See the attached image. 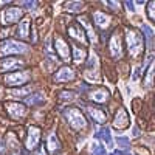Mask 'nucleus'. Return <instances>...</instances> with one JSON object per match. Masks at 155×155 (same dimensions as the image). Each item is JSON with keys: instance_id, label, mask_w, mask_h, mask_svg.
Returning <instances> with one entry per match:
<instances>
[{"instance_id": "obj_1", "label": "nucleus", "mask_w": 155, "mask_h": 155, "mask_svg": "<svg viewBox=\"0 0 155 155\" xmlns=\"http://www.w3.org/2000/svg\"><path fill=\"white\" fill-rule=\"evenodd\" d=\"M126 41H127V48L129 54L132 58H138L143 51V37H141L134 28H126Z\"/></svg>"}, {"instance_id": "obj_2", "label": "nucleus", "mask_w": 155, "mask_h": 155, "mask_svg": "<svg viewBox=\"0 0 155 155\" xmlns=\"http://www.w3.org/2000/svg\"><path fill=\"white\" fill-rule=\"evenodd\" d=\"M28 45L19 41H3L0 44V56H12V54H23L28 51Z\"/></svg>"}, {"instance_id": "obj_3", "label": "nucleus", "mask_w": 155, "mask_h": 155, "mask_svg": "<svg viewBox=\"0 0 155 155\" xmlns=\"http://www.w3.org/2000/svg\"><path fill=\"white\" fill-rule=\"evenodd\" d=\"M64 116H65L67 123L74 129V130H81V129H84L87 126V120L85 116L82 115V112L79 109L76 107H68L64 110Z\"/></svg>"}, {"instance_id": "obj_4", "label": "nucleus", "mask_w": 155, "mask_h": 155, "mask_svg": "<svg viewBox=\"0 0 155 155\" xmlns=\"http://www.w3.org/2000/svg\"><path fill=\"white\" fill-rule=\"evenodd\" d=\"M30 79H31V71H30V70L12 71V73H8V74L5 76V82H6V85H11V87L27 84Z\"/></svg>"}, {"instance_id": "obj_5", "label": "nucleus", "mask_w": 155, "mask_h": 155, "mask_svg": "<svg viewBox=\"0 0 155 155\" xmlns=\"http://www.w3.org/2000/svg\"><path fill=\"white\" fill-rule=\"evenodd\" d=\"M23 16V9L19 6H11L2 11V23L11 25V23H19V20Z\"/></svg>"}, {"instance_id": "obj_6", "label": "nucleus", "mask_w": 155, "mask_h": 155, "mask_svg": "<svg viewBox=\"0 0 155 155\" xmlns=\"http://www.w3.org/2000/svg\"><path fill=\"white\" fill-rule=\"evenodd\" d=\"M25 67V62L22 59H17V58H5L0 61V70L2 71H11V70H20Z\"/></svg>"}, {"instance_id": "obj_7", "label": "nucleus", "mask_w": 155, "mask_h": 155, "mask_svg": "<svg viewBox=\"0 0 155 155\" xmlns=\"http://www.w3.org/2000/svg\"><path fill=\"white\" fill-rule=\"evenodd\" d=\"M41 141V129L36 126H30L28 127V137H27V149L28 150H34Z\"/></svg>"}, {"instance_id": "obj_8", "label": "nucleus", "mask_w": 155, "mask_h": 155, "mask_svg": "<svg viewBox=\"0 0 155 155\" xmlns=\"http://www.w3.org/2000/svg\"><path fill=\"white\" fill-rule=\"evenodd\" d=\"M54 50L61 59H64V61L70 59V47L61 36H56V39H54Z\"/></svg>"}, {"instance_id": "obj_9", "label": "nucleus", "mask_w": 155, "mask_h": 155, "mask_svg": "<svg viewBox=\"0 0 155 155\" xmlns=\"http://www.w3.org/2000/svg\"><path fill=\"white\" fill-rule=\"evenodd\" d=\"M6 110H8V115L14 120L23 118L25 113H27V107H25L23 104H20V102H8Z\"/></svg>"}, {"instance_id": "obj_10", "label": "nucleus", "mask_w": 155, "mask_h": 155, "mask_svg": "<svg viewBox=\"0 0 155 155\" xmlns=\"http://www.w3.org/2000/svg\"><path fill=\"white\" fill-rule=\"evenodd\" d=\"M76 78L74 74V70L70 68V67H62L56 74H54V81L56 82H68V81H73Z\"/></svg>"}, {"instance_id": "obj_11", "label": "nucleus", "mask_w": 155, "mask_h": 155, "mask_svg": "<svg viewBox=\"0 0 155 155\" xmlns=\"http://www.w3.org/2000/svg\"><path fill=\"white\" fill-rule=\"evenodd\" d=\"M113 124L116 129H126L129 126V115L126 112V109H120V110H116L115 113V120H113Z\"/></svg>"}, {"instance_id": "obj_12", "label": "nucleus", "mask_w": 155, "mask_h": 155, "mask_svg": "<svg viewBox=\"0 0 155 155\" xmlns=\"http://www.w3.org/2000/svg\"><path fill=\"white\" fill-rule=\"evenodd\" d=\"M110 53L113 58H121L123 56V45H121V39L120 34H113L110 39Z\"/></svg>"}, {"instance_id": "obj_13", "label": "nucleus", "mask_w": 155, "mask_h": 155, "mask_svg": "<svg viewBox=\"0 0 155 155\" xmlns=\"http://www.w3.org/2000/svg\"><path fill=\"white\" fill-rule=\"evenodd\" d=\"M47 149L50 155H56L61 150V141L56 135V132H51L48 135V141H47Z\"/></svg>"}, {"instance_id": "obj_14", "label": "nucleus", "mask_w": 155, "mask_h": 155, "mask_svg": "<svg viewBox=\"0 0 155 155\" xmlns=\"http://www.w3.org/2000/svg\"><path fill=\"white\" fill-rule=\"evenodd\" d=\"M93 20H95V25L101 30H106L110 25V16L106 14V12H102V11L93 12Z\"/></svg>"}, {"instance_id": "obj_15", "label": "nucleus", "mask_w": 155, "mask_h": 155, "mask_svg": "<svg viewBox=\"0 0 155 155\" xmlns=\"http://www.w3.org/2000/svg\"><path fill=\"white\" fill-rule=\"evenodd\" d=\"M88 115H90V118H92L96 124H104L106 120H107L106 110H102L99 107H90L88 109Z\"/></svg>"}, {"instance_id": "obj_16", "label": "nucleus", "mask_w": 155, "mask_h": 155, "mask_svg": "<svg viewBox=\"0 0 155 155\" xmlns=\"http://www.w3.org/2000/svg\"><path fill=\"white\" fill-rule=\"evenodd\" d=\"M110 93H109V90L107 88H98L95 90V92L90 93V98H92L93 102H98V104H102V102H106L109 99Z\"/></svg>"}, {"instance_id": "obj_17", "label": "nucleus", "mask_w": 155, "mask_h": 155, "mask_svg": "<svg viewBox=\"0 0 155 155\" xmlns=\"http://www.w3.org/2000/svg\"><path fill=\"white\" fill-rule=\"evenodd\" d=\"M30 27H31V20H30V19H23L22 22H19L17 37H20V39H28V36H30Z\"/></svg>"}, {"instance_id": "obj_18", "label": "nucleus", "mask_w": 155, "mask_h": 155, "mask_svg": "<svg viewBox=\"0 0 155 155\" xmlns=\"http://www.w3.org/2000/svg\"><path fill=\"white\" fill-rule=\"evenodd\" d=\"M44 102V95L41 92H36V93H30L27 98H25V104L27 106H39Z\"/></svg>"}, {"instance_id": "obj_19", "label": "nucleus", "mask_w": 155, "mask_h": 155, "mask_svg": "<svg viewBox=\"0 0 155 155\" xmlns=\"http://www.w3.org/2000/svg\"><path fill=\"white\" fill-rule=\"evenodd\" d=\"M68 34L74 39V41H81L82 44H85L84 31H82L81 27H78V25H70V27H68Z\"/></svg>"}, {"instance_id": "obj_20", "label": "nucleus", "mask_w": 155, "mask_h": 155, "mask_svg": "<svg viewBox=\"0 0 155 155\" xmlns=\"http://www.w3.org/2000/svg\"><path fill=\"white\" fill-rule=\"evenodd\" d=\"M96 137L101 138L109 147L112 146V135H110V129L109 127H101V130L96 134Z\"/></svg>"}, {"instance_id": "obj_21", "label": "nucleus", "mask_w": 155, "mask_h": 155, "mask_svg": "<svg viewBox=\"0 0 155 155\" xmlns=\"http://www.w3.org/2000/svg\"><path fill=\"white\" fill-rule=\"evenodd\" d=\"M141 30H143V33H144L147 48H149V50H152V47H153V31L147 27V25H143V27H141Z\"/></svg>"}, {"instance_id": "obj_22", "label": "nucleus", "mask_w": 155, "mask_h": 155, "mask_svg": "<svg viewBox=\"0 0 155 155\" xmlns=\"http://www.w3.org/2000/svg\"><path fill=\"white\" fill-rule=\"evenodd\" d=\"M45 54H47V58L50 59V62H56L58 64V58H56V54H54V51H53V48H51V39H47V42H45Z\"/></svg>"}, {"instance_id": "obj_23", "label": "nucleus", "mask_w": 155, "mask_h": 155, "mask_svg": "<svg viewBox=\"0 0 155 155\" xmlns=\"http://www.w3.org/2000/svg\"><path fill=\"white\" fill-rule=\"evenodd\" d=\"M85 59V50H81L78 47H73V61L76 64H81Z\"/></svg>"}, {"instance_id": "obj_24", "label": "nucleus", "mask_w": 155, "mask_h": 155, "mask_svg": "<svg viewBox=\"0 0 155 155\" xmlns=\"http://www.w3.org/2000/svg\"><path fill=\"white\" fill-rule=\"evenodd\" d=\"M11 93L14 96H20V98H27L31 93V87H23V88H12Z\"/></svg>"}, {"instance_id": "obj_25", "label": "nucleus", "mask_w": 155, "mask_h": 155, "mask_svg": "<svg viewBox=\"0 0 155 155\" xmlns=\"http://www.w3.org/2000/svg\"><path fill=\"white\" fill-rule=\"evenodd\" d=\"M78 22H79V23L82 25L81 28H85V30L88 31V36H90V39H92V41H95V31L92 30V27H90V23L85 20V17H79V19H78Z\"/></svg>"}, {"instance_id": "obj_26", "label": "nucleus", "mask_w": 155, "mask_h": 155, "mask_svg": "<svg viewBox=\"0 0 155 155\" xmlns=\"http://www.w3.org/2000/svg\"><path fill=\"white\" fill-rule=\"evenodd\" d=\"M64 6H65V9H68V11H71V12H78V11L84 6V3H82V2H68V3H65Z\"/></svg>"}, {"instance_id": "obj_27", "label": "nucleus", "mask_w": 155, "mask_h": 155, "mask_svg": "<svg viewBox=\"0 0 155 155\" xmlns=\"http://www.w3.org/2000/svg\"><path fill=\"white\" fill-rule=\"evenodd\" d=\"M92 155H106V149L95 141V143L92 144Z\"/></svg>"}, {"instance_id": "obj_28", "label": "nucleus", "mask_w": 155, "mask_h": 155, "mask_svg": "<svg viewBox=\"0 0 155 155\" xmlns=\"http://www.w3.org/2000/svg\"><path fill=\"white\" fill-rule=\"evenodd\" d=\"M152 74H153V65H152V62H150V64H149V68H147L146 79H144L146 87H150V85H152Z\"/></svg>"}, {"instance_id": "obj_29", "label": "nucleus", "mask_w": 155, "mask_h": 155, "mask_svg": "<svg viewBox=\"0 0 155 155\" xmlns=\"http://www.w3.org/2000/svg\"><path fill=\"white\" fill-rule=\"evenodd\" d=\"M59 99H62V101H71V99H74V92H62L61 95H59Z\"/></svg>"}, {"instance_id": "obj_30", "label": "nucleus", "mask_w": 155, "mask_h": 155, "mask_svg": "<svg viewBox=\"0 0 155 155\" xmlns=\"http://www.w3.org/2000/svg\"><path fill=\"white\" fill-rule=\"evenodd\" d=\"M153 8H155V2L152 0V2L147 3V16L150 20H155V14H153Z\"/></svg>"}, {"instance_id": "obj_31", "label": "nucleus", "mask_w": 155, "mask_h": 155, "mask_svg": "<svg viewBox=\"0 0 155 155\" xmlns=\"http://www.w3.org/2000/svg\"><path fill=\"white\" fill-rule=\"evenodd\" d=\"M116 143H118L120 146H123V147H129V146H130V141H129V138H126V137H118V138H116Z\"/></svg>"}, {"instance_id": "obj_32", "label": "nucleus", "mask_w": 155, "mask_h": 155, "mask_svg": "<svg viewBox=\"0 0 155 155\" xmlns=\"http://www.w3.org/2000/svg\"><path fill=\"white\" fill-rule=\"evenodd\" d=\"M23 6H27V8H30V9H34V8L37 6V3H36V2H25Z\"/></svg>"}, {"instance_id": "obj_33", "label": "nucleus", "mask_w": 155, "mask_h": 155, "mask_svg": "<svg viewBox=\"0 0 155 155\" xmlns=\"http://www.w3.org/2000/svg\"><path fill=\"white\" fill-rule=\"evenodd\" d=\"M95 64H96V58L93 56V58H90V59H88L87 67H88V68H92V67H95Z\"/></svg>"}, {"instance_id": "obj_34", "label": "nucleus", "mask_w": 155, "mask_h": 155, "mask_svg": "<svg viewBox=\"0 0 155 155\" xmlns=\"http://www.w3.org/2000/svg\"><path fill=\"white\" fill-rule=\"evenodd\" d=\"M112 155H132V153H129V152H126V150H115Z\"/></svg>"}, {"instance_id": "obj_35", "label": "nucleus", "mask_w": 155, "mask_h": 155, "mask_svg": "<svg viewBox=\"0 0 155 155\" xmlns=\"http://www.w3.org/2000/svg\"><path fill=\"white\" fill-rule=\"evenodd\" d=\"M126 8L129 9V11H130V12H134L135 9H134V3L132 2H126Z\"/></svg>"}, {"instance_id": "obj_36", "label": "nucleus", "mask_w": 155, "mask_h": 155, "mask_svg": "<svg viewBox=\"0 0 155 155\" xmlns=\"http://www.w3.org/2000/svg\"><path fill=\"white\" fill-rule=\"evenodd\" d=\"M140 71H141V68H135V73H134V81H137L138 78H140Z\"/></svg>"}, {"instance_id": "obj_37", "label": "nucleus", "mask_w": 155, "mask_h": 155, "mask_svg": "<svg viewBox=\"0 0 155 155\" xmlns=\"http://www.w3.org/2000/svg\"><path fill=\"white\" fill-rule=\"evenodd\" d=\"M5 150V146H3V140H0V153Z\"/></svg>"}, {"instance_id": "obj_38", "label": "nucleus", "mask_w": 155, "mask_h": 155, "mask_svg": "<svg viewBox=\"0 0 155 155\" xmlns=\"http://www.w3.org/2000/svg\"><path fill=\"white\" fill-rule=\"evenodd\" d=\"M134 134H135V137H140V130H138V129H134Z\"/></svg>"}, {"instance_id": "obj_39", "label": "nucleus", "mask_w": 155, "mask_h": 155, "mask_svg": "<svg viewBox=\"0 0 155 155\" xmlns=\"http://www.w3.org/2000/svg\"><path fill=\"white\" fill-rule=\"evenodd\" d=\"M11 155H20V153L19 152H14V153H11Z\"/></svg>"}]
</instances>
